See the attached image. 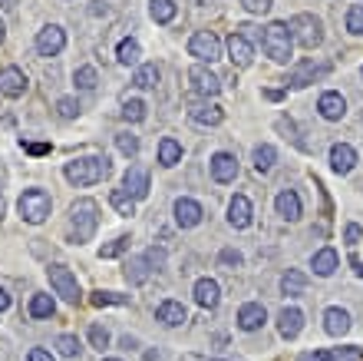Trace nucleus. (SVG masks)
Here are the masks:
<instances>
[{
	"label": "nucleus",
	"instance_id": "obj_21",
	"mask_svg": "<svg viewBox=\"0 0 363 361\" xmlns=\"http://www.w3.org/2000/svg\"><path fill=\"white\" fill-rule=\"evenodd\" d=\"M212 176H215V183H235V176H238V156L215 153L212 156Z\"/></svg>",
	"mask_w": 363,
	"mask_h": 361
},
{
	"label": "nucleus",
	"instance_id": "obj_56",
	"mask_svg": "<svg viewBox=\"0 0 363 361\" xmlns=\"http://www.w3.org/2000/svg\"><path fill=\"white\" fill-rule=\"evenodd\" d=\"M17 4H20V0H0V7H4V11H17Z\"/></svg>",
	"mask_w": 363,
	"mask_h": 361
},
{
	"label": "nucleus",
	"instance_id": "obj_54",
	"mask_svg": "<svg viewBox=\"0 0 363 361\" xmlns=\"http://www.w3.org/2000/svg\"><path fill=\"white\" fill-rule=\"evenodd\" d=\"M11 308V295H7V288H0V312H7Z\"/></svg>",
	"mask_w": 363,
	"mask_h": 361
},
{
	"label": "nucleus",
	"instance_id": "obj_8",
	"mask_svg": "<svg viewBox=\"0 0 363 361\" xmlns=\"http://www.w3.org/2000/svg\"><path fill=\"white\" fill-rule=\"evenodd\" d=\"M189 54L195 56V60H202V63H215L218 56H222V44H218V37H215L212 30H198L189 40Z\"/></svg>",
	"mask_w": 363,
	"mask_h": 361
},
{
	"label": "nucleus",
	"instance_id": "obj_15",
	"mask_svg": "<svg viewBox=\"0 0 363 361\" xmlns=\"http://www.w3.org/2000/svg\"><path fill=\"white\" fill-rule=\"evenodd\" d=\"M122 189H126L136 202H139V199H146V196H149V173H146V169H139V166L126 169V176H122Z\"/></svg>",
	"mask_w": 363,
	"mask_h": 361
},
{
	"label": "nucleus",
	"instance_id": "obj_34",
	"mask_svg": "<svg viewBox=\"0 0 363 361\" xmlns=\"http://www.w3.org/2000/svg\"><path fill=\"white\" fill-rule=\"evenodd\" d=\"M109 202H113V209H116L119 216H136V199L129 196L126 189H113V192H109Z\"/></svg>",
	"mask_w": 363,
	"mask_h": 361
},
{
	"label": "nucleus",
	"instance_id": "obj_50",
	"mask_svg": "<svg viewBox=\"0 0 363 361\" xmlns=\"http://www.w3.org/2000/svg\"><path fill=\"white\" fill-rule=\"evenodd\" d=\"M23 149L30 156H46L50 153V142H23Z\"/></svg>",
	"mask_w": 363,
	"mask_h": 361
},
{
	"label": "nucleus",
	"instance_id": "obj_57",
	"mask_svg": "<svg viewBox=\"0 0 363 361\" xmlns=\"http://www.w3.org/2000/svg\"><path fill=\"white\" fill-rule=\"evenodd\" d=\"M4 37H7V27H4V20H0V44H4Z\"/></svg>",
	"mask_w": 363,
	"mask_h": 361
},
{
	"label": "nucleus",
	"instance_id": "obj_32",
	"mask_svg": "<svg viewBox=\"0 0 363 361\" xmlns=\"http://www.w3.org/2000/svg\"><path fill=\"white\" fill-rule=\"evenodd\" d=\"M30 315H33V318H53V315H56L53 295H46V292L33 295V298H30Z\"/></svg>",
	"mask_w": 363,
	"mask_h": 361
},
{
	"label": "nucleus",
	"instance_id": "obj_5",
	"mask_svg": "<svg viewBox=\"0 0 363 361\" xmlns=\"http://www.w3.org/2000/svg\"><path fill=\"white\" fill-rule=\"evenodd\" d=\"M288 27H291V37H294L304 50H317V47L324 44V27L314 13H298Z\"/></svg>",
	"mask_w": 363,
	"mask_h": 361
},
{
	"label": "nucleus",
	"instance_id": "obj_3",
	"mask_svg": "<svg viewBox=\"0 0 363 361\" xmlns=\"http://www.w3.org/2000/svg\"><path fill=\"white\" fill-rule=\"evenodd\" d=\"M70 226H73L76 242H89L99 226V206L93 199H76L73 209H70Z\"/></svg>",
	"mask_w": 363,
	"mask_h": 361
},
{
	"label": "nucleus",
	"instance_id": "obj_18",
	"mask_svg": "<svg viewBox=\"0 0 363 361\" xmlns=\"http://www.w3.org/2000/svg\"><path fill=\"white\" fill-rule=\"evenodd\" d=\"M251 216H255V206H251L248 196H235L228 202V222H231L235 229H248V226H251Z\"/></svg>",
	"mask_w": 363,
	"mask_h": 361
},
{
	"label": "nucleus",
	"instance_id": "obj_17",
	"mask_svg": "<svg viewBox=\"0 0 363 361\" xmlns=\"http://www.w3.org/2000/svg\"><path fill=\"white\" fill-rule=\"evenodd\" d=\"M357 166V149H353L350 142H333L331 146V169L333 173L347 176Z\"/></svg>",
	"mask_w": 363,
	"mask_h": 361
},
{
	"label": "nucleus",
	"instance_id": "obj_12",
	"mask_svg": "<svg viewBox=\"0 0 363 361\" xmlns=\"http://www.w3.org/2000/svg\"><path fill=\"white\" fill-rule=\"evenodd\" d=\"M228 60L235 66H251V60H255V44L248 40L245 33H231V37H228Z\"/></svg>",
	"mask_w": 363,
	"mask_h": 361
},
{
	"label": "nucleus",
	"instance_id": "obj_58",
	"mask_svg": "<svg viewBox=\"0 0 363 361\" xmlns=\"http://www.w3.org/2000/svg\"><path fill=\"white\" fill-rule=\"evenodd\" d=\"M103 361H122V358H103Z\"/></svg>",
	"mask_w": 363,
	"mask_h": 361
},
{
	"label": "nucleus",
	"instance_id": "obj_29",
	"mask_svg": "<svg viewBox=\"0 0 363 361\" xmlns=\"http://www.w3.org/2000/svg\"><path fill=\"white\" fill-rule=\"evenodd\" d=\"M175 163H182V146H179V140H172V136H165V140L159 142V166L172 169Z\"/></svg>",
	"mask_w": 363,
	"mask_h": 361
},
{
	"label": "nucleus",
	"instance_id": "obj_2",
	"mask_svg": "<svg viewBox=\"0 0 363 361\" xmlns=\"http://www.w3.org/2000/svg\"><path fill=\"white\" fill-rule=\"evenodd\" d=\"M261 47L265 54L274 60V63H291L294 56V37H291V27L284 20H274L265 27V37H261Z\"/></svg>",
	"mask_w": 363,
	"mask_h": 361
},
{
	"label": "nucleus",
	"instance_id": "obj_53",
	"mask_svg": "<svg viewBox=\"0 0 363 361\" xmlns=\"http://www.w3.org/2000/svg\"><path fill=\"white\" fill-rule=\"evenodd\" d=\"M182 361H241V358H212V355H185Z\"/></svg>",
	"mask_w": 363,
	"mask_h": 361
},
{
	"label": "nucleus",
	"instance_id": "obj_59",
	"mask_svg": "<svg viewBox=\"0 0 363 361\" xmlns=\"http://www.w3.org/2000/svg\"><path fill=\"white\" fill-rule=\"evenodd\" d=\"M331 361H333V358H331Z\"/></svg>",
	"mask_w": 363,
	"mask_h": 361
},
{
	"label": "nucleus",
	"instance_id": "obj_48",
	"mask_svg": "<svg viewBox=\"0 0 363 361\" xmlns=\"http://www.w3.org/2000/svg\"><path fill=\"white\" fill-rule=\"evenodd\" d=\"M218 262L228 265V269H238V265H241V255H238L235 249H222V255H218Z\"/></svg>",
	"mask_w": 363,
	"mask_h": 361
},
{
	"label": "nucleus",
	"instance_id": "obj_13",
	"mask_svg": "<svg viewBox=\"0 0 363 361\" xmlns=\"http://www.w3.org/2000/svg\"><path fill=\"white\" fill-rule=\"evenodd\" d=\"M155 322H159V325H165V329H179V325H185V322H189V312H185V305H182V302L165 298V302L155 308Z\"/></svg>",
	"mask_w": 363,
	"mask_h": 361
},
{
	"label": "nucleus",
	"instance_id": "obj_43",
	"mask_svg": "<svg viewBox=\"0 0 363 361\" xmlns=\"http://www.w3.org/2000/svg\"><path fill=\"white\" fill-rule=\"evenodd\" d=\"M347 30L357 33V37L363 33V4H353L350 11H347Z\"/></svg>",
	"mask_w": 363,
	"mask_h": 361
},
{
	"label": "nucleus",
	"instance_id": "obj_24",
	"mask_svg": "<svg viewBox=\"0 0 363 361\" xmlns=\"http://www.w3.org/2000/svg\"><path fill=\"white\" fill-rule=\"evenodd\" d=\"M189 116H192V123H198V126H218V123L224 120L218 103H195L192 110H189Z\"/></svg>",
	"mask_w": 363,
	"mask_h": 361
},
{
	"label": "nucleus",
	"instance_id": "obj_45",
	"mask_svg": "<svg viewBox=\"0 0 363 361\" xmlns=\"http://www.w3.org/2000/svg\"><path fill=\"white\" fill-rule=\"evenodd\" d=\"M331 358L333 361H363V348H337V351H331Z\"/></svg>",
	"mask_w": 363,
	"mask_h": 361
},
{
	"label": "nucleus",
	"instance_id": "obj_55",
	"mask_svg": "<svg viewBox=\"0 0 363 361\" xmlns=\"http://www.w3.org/2000/svg\"><path fill=\"white\" fill-rule=\"evenodd\" d=\"M267 99H284V90H265Z\"/></svg>",
	"mask_w": 363,
	"mask_h": 361
},
{
	"label": "nucleus",
	"instance_id": "obj_41",
	"mask_svg": "<svg viewBox=\"0 0 363 361\" xmlns=\"http://www.w3.org/2000/svg\"><path fill=\"white\" fill-rule=\"evenodd\" d=\"M116 146H119V153L122 156H136L139 153V136H132V133H119Z\"/></svg>",
	"mask_w": 363,
	"mask_h": 361
},
{
	"label": "nucleus",
	"instance_id": "obj_19",
	"mask_svg": "<svg viewBox=\"0 0 363 361\" xmlns=\"http://www.w3.org/2000/svg\"><path fill=\"white\" fill-rule=\"evenodd\" d=\"M202 216L205 212L195 199H175V222H179L182 229H195L202 222Z\"/></svg>",
	"mask_w": 363,
	"mask_h": 361
},
{
	"label": "nucleus",
	"instance_id": "obj_35",
	"mask_svg": "<svg viewBox=\"0 0 363 361\" xmlns=\"http://www.w3.org/2000/svg\"><path fill=\"white\" fill-rule=\"evenodd\" d=\"M129 298H132V295H122V292H103V288H96V292L89 295V305H96V308L129 305Z\"/></svg>",
	"mask_w": 363,
	"mask_h": 361
},
{
	"label": "nucleus",
	"instance_id": "obj_6",
	"mask_svg": "<svg viewBox=\"0 0 363 361\" xmlns=\"http://www.w3.org/2000/svg\"><path fill=\"white\" fill-rule=\"evenodd\" d=\"M46 275H50V285H53L56 295L66 298L70 305H79L83 292H79V282H76V275L70 272L66 265H50V269H46Z\"/></svg>",
	"mask_w": 363,
	"mask_h": 361
},
{
	"label": "nucleus",
	"instance_id": "obj_46",
	"mask_svg": "<svg viewBox=\"0 0 363 361\" xmlns=\"http://www.w3.org/2000/svg\"><path fill=\"white\" fill-rule=\"evenodd\" d=\"M360 239H363V229L357 226V222H350V226L343 229V242H347L350 249H357V245H360Z\"/></svg>",
	"mask_w": 363,
	"mask_h": 361
},
{
	"label": "nucleus",
	"instance_id": "obj_7",
	"mask_svg": "<svg viewBox=\"0 0 363 361\" xmlns=\"http://www.w3.org/2000/svg\"><path fill=\"white\" fill-rule=\"evenodd\" d=\"M331 73V63H314V60H300L294 70H291V77L284 80L288 87H294V90H304V87H310L314 80H321V77H327Z\"/></svg>",
	"mask_w": 363,
	"mask_h": 361
},
{
	"label": "nucleus",
	"instance_id": "obj_14",
	"mask_svg": "<svg viewBox=\"0 0 363 361\" xmlns=\"http://www.w3.org/2000/svg\"><path fill=\"white\" fill-rule=\"evenodd\" d=\"M267 322V312L261 302H245L238 308V329L241 331H257Z\"/></svg>",
	"mask_w": 363,
	"mask_h": 361
},
{
	"label": "nucleus",
	"instance_id": "obj_9",
	"mask_svg": "<svg viewBox=\"0 0 363 361\" xmlns=\"http://www.w3.org/2000/svg\"><path fill=\"white\" fill-rule=\"evenodd\" d=\"M189 80H192V90L198 93V97H218V90H222V80H218V73H212L208 66H192L189 70Z\"/></svg>",
	"mask_w": 363,
	"mask_h": 361
},
{
	"label": "nucleus",
	"instance_id": "obj_49",
	"mask_svg": "<svg viewBox=\"0 0 363 361\" xmlns=\"http://www.w3.org/2000/svg\"><path fill=\"white\" fill-rule=\"evenodd\" d=\"M146 259H149V265L162 269V265H165V249H155V245H152V249L146 252Z\"/></svg>",
	"mask_w": 363,
	"mask_h": 361
},
{
	"label": "nucleus",
	"instance_id": "obj_11",
	"mask_svg": "<svg viewBox=\"0 0 363 361\" xmlns=\"http://www.w3.org/2000/svg\"><path fill=\"white\" fill-rule=\"evenodd\" d=\"M0 93L11 99L27 93V73H23L20 66H4V70H0Z\"/></svg>",
	"mask_w": 363,
	"mask_h": 361
},
{
	"label": "nucleus",
	"instance_id": "obj_44",
	"mask_svg": "<svg viewBox=\"0 0 363 361\" xmlns=\"http://www.w3.org/2000/svg\"><path fill=\"white\" fill-rule=\"evenodd\" d=\"M89 341H93V348L96 351L109 348V331L103 329V325H89Z\"/></svg>",
	"mask_w": 363,
	"mask_h": 361
},
{
	"label": "nucleus",
	"instance_id": "obj_22",
	"mask_svg": "<svg viewBox=\"0 0 363 361\" xmlns=\"http://www.w3.org/2000/svg\"><path fill=\"white\" fill-rule=\"evenodd\" d=\"M310 269H314V275H321V279L333 275L337 269H340V255H337V249L324 245L321 252H314V259H310Z\"/></svg>",
	"mask_w": 363,
	"mask_h": 361
},
{
	"label": "nucleus",
	"instance_id": "obj_1",
	"mask_svg": "<svg viewBox=\"0 0 363 361\" xmlns=\"http://www.w3.org/2000/svg\"><path fill=\"white\" fill-rule=\"evenodd\" d=\"M109 173H113L109 156H79L73 163H66V169H63L66 183H73V186H96Z\"/></svg>",
	"mask_w": 363,
	"mask_h": 361
},
{
	"label": "nucleus",
	"instance_id": "obj_31",
	"mask_svg": "<svg viewBox=\"0 0 363 361\" xmlns=\"http://www.w3.org/2000/svg\"><path fill=\"white\" fill-rule=\"evenodd\" d=\"M139 56H142V47L129 37V40H122V44L116 47V60L122 66H139Z\"/></svg>",
	"mask_w": 363,
	"mask_h": 361
},
{
	"label": "nucleus",
	"instance_id": "obj_26",
	"mask_svg": "<svg viewBox=\"0 0 363 361\" xmlns=\"http://www.w3.org/2000/svg\"><path fill=\"white\" fill-rule=\"evenodd\" d=\"M317 110H321L324 120L333 123V120H340L343 113H347V99H343L340 93H333V90H331V93H324V97L317 99Z\"/></svg>",
	"mask_w": 363,
	"mask_h": 361
},
{
	"label": "nucleus",
	"instance_id": "obj_47",
	"mask_svg": "<svg viewBox=\"0 0 363 361\" xmlns=\"http://www.w3.org/2000/svg\"><path fill=\"white\" fill-rule=\"evenodd\" d=\"M241 7L248 13H267L271 11V0H241Z\"/></svg>",
	"mask_w": 363,
	"mask_h": 361
},
{
	"label": "nucleus",
	"instance_id": "obj_38",
	"mask_svg": "<svg viewBox=\"0 0 363 361\" xmlns=\"http://www.w3.org/2000/svg\"><path fill=\"white\" fill-rule=\"evenodd\" d=\"M122 120L142 123L146 120V103H142V99H126V103H122Z\"/></svg>",
	"mask_w": 363,
	"mask_h": 361
},
{
	"label": "nucleus",
	"instance_id": "obj_16",
	"mask_svg": "<svg viewBox=\"0 0 363 361\" xmlns=\"http://www.w3.org/2000/svg\"><path fill=\"white\" fill-rule=\"evenodd\" d=\"M278 331L281 338H298L300 331H304V312L300 308H281L278 312Z\"/></svg>",
	"mask_w": 363,
	"mask_h": 361
},
{
	"label": "nucleus",
	"instance_id": "obj_37",
	"mask_svg": "<svg viewBox=\"0 0 363 361\" xmlns=\"http://www.w3.org/2000/svg\"><path fill=\"white\" fill-rule=\"evenodd\" d=\"M129 235H116L113 242H106V245H99V259H119V255H126L129 252Z\"/></svg>",
	"mask_w": 363,
	"mask_h": 361
},
{
	"label": "nucleus",
	"instance_id": "obj_52",
	"mask_svg": "<svg viewBox=\"0 0 363 361\" xmlns=\"http://www.w3.org/2000/svg\"><path fill=\"white\" fill-rule=\"evenodd\" d=\"M27 361H53V355L46 348H30V355H27Z\"/></svg>",
	"mask_w": 363,
	"mask_h": 361
},
{
	"label": "nucleus",
	"instance_id": "obj_25",
	"mask_svg": "<svg viewBox=\"0 0 363 361\" xmlns=\"http://www.w3.org/2000/svg\"><path fill=\"white\" fill-rule=\"evenodd\" d=\"M274 206H278L281 219H288V222H298L300 219V196L294 192V189H284V192H278Z\"/></svg>",
	"mask_w": 363,
	"mask_h": 361
},
{
	"label": "nucleus",
	"instance_id": "obj_36",
	"mask_svg": "<svg viewBox=\"0 0 363 361\" xmlns=\"http://www.w3.org/2000/svg\"><path fill=\"white\" fill-rule=\"evenodd\" d=\"M274 159H278V149H274V146H267V142L255 146V169L257 173H267V169L274 166Z\"/></svg>",
	"mask_w": 363,
	"mask_h": 361
},
{
	"label": "nucleus",
	"instance_id": "obj_28",
	"mask_svg": "<svg viewBox=\"0 0 363 361\" xmlns=\"http://www.w3.org/2000/svg\"><path fill=\"white\" fill-rule=\"evenodd\" d=\"M304 288H307V275L298 272V269H288L284 279H281V292L288 298H298V295H304Z\"/></svg>",
	"mask_w": 363,
	"mask_h": 361
},
{
	"label": "nucleus",
	"instance_id": "obj_42",
	"mask_svg": "<svg viewBox=\"0 0 363 361\" xmlns=\"http://www.w3.org/2000/svg\"><path fill=\"white\" fill-rule=\"evenodd\" d=\"M56 113H60V120H76V116H79V103H76L73 97L56 99Z\"/></svg>",
	"mask_w": 363,
	"mask_h": 361
},
{
	"label": "nucleus",
	"instance_id": "obj_33",
	"mask_svg": "<svg viewBox=\"0 0 363 361\" xmlns=\"http://www.w3.org/2000/svg\"><path fill=\"white\" fill-rule=\"evenodd\" d=\"M132 83L139 90H152L155 83H159V66L155 63H139L136 66V77H132Z\"/></svg>",
	"mask_w": 363,
	"mask_h": 361
},
{
	"label": "nucleus",
	"instance_id": "obj_51",
	"mask_svg": "<svg viewBox=\"0 0 363 361\" xmlns=\"http://www.w3.org/2000/svg\"><path fill=\"white\" fill-rule=\"evenodd\" d=\"M298 361H331V351H304Z\"/></svg>",
	"mask_w": 363,
	"mask_h": 361
},
{
	"label": "nucleus",
	"instance_id": "obj_4",
	"mask_svg": "<svg viewBox=\"0 0 363 361\" xmlns=\"http://www.w3.org/2000/svg\"><path fill=\"white\" fill-rule=\"evenodd\" d=\"M50 209H53V202H50V196H46L43 189H27V192L17 199V212H20V219L30 222V226H40V222L50 216Z\"/></svg>",
	"mask_w": 363,
	"mask_h": 361
},
{
	"label": "nucleus",
	"instance_id": "obj_27",
	"mask_svg": "<svg viewBox=\"0 0 363 361\" xmlns=\"http://www.w3.org/2000/svg\"><path fill=\"white\" fill-rule=\"evenodd\" d=\"M122 272H126V282H129V285L149 282V272H152V269H149V259H146V255H132Z\"/></svg>",
	"mask_w": 363,
	"mask_h": 361
},
{
	"label": "nucleus",
	"instance_id": "obj_10",
	"mask_svg": "<svg viewBox=\"0 0 363 361\" xmlns=\"http://www.w3.org/2000/svg\"><path fill=\"white\" fill-rule=\"evenodd\" d=\"M63 47H66L63 27L50 23V27H43V30L37 33V54H40V56H56L60 50H63Z\"/></svg>",
	"mask_w": 363,
	"mask_h": 361
},
{
	"label": "nucleus",
	"instance_id": "obj_40",
	"mask_svg": "<svg viewBox=\"0 0 363 361\" xmlns=\"http://www.w3.org/2000/svg\"><path fill=\"white\" fill-rule=\"evenodd\" d=\"M56 351H60L63 358H76L83 348H79V338H76V335H60V338H56Z\"/></svg>",
	"mask_w": 363,
	"mask_h": 361
},
{
	"label": "nucleus",
	"instance_id": "obj_23",
	"mask_svg": "<svg viewBox=\"0 0 363 361\" xmlns=\"http://www.w3.org/2000/svg\"><path fill=\"white\" fill-rule=\"evenodd\" d=\"M192 295H195V305L215 308L218 302H222V288H218V282H215V279H198Z\"/></svg>",
	"mask_w": 363,
	"mask_h": 361
},
{
	"label": "nucleus",
	"instance_id": "obj_20",
	"mask_svg": "<svg viewBox=\"0 0 363 361\" xmlns=\"http://www.w3.org/2000/svg\"><path fill=\"white\" fill-rule=\"evenodd\" d=\"M324 331L331 335V338H340V335H347L350 331V312L347 308H327L324 312Z\"/></svg>",
	"mask_w": 363,
	"mask_h": 361
},
{
	"label": "nucleus",
	"instance_id": "obj_39",
	"mask_svg": "<svg viewBox=\"0 0 363 361\" xmlns=\"http://www.w3.org/2000/svg\"><path fill=\"white\" fill-rule=\"evenodd\" d=\"M73 83L79 90H96L99 77H96V70H93V66H79V70L73 73Z\"/></svg>",
	"mask_w": 363,
	"mask_h": 361
},
{
	"label": "nucleus",
	"instance_id": "obj_30",
	"mask_svg": "<svg viewBox=\"0 0 363 361\" xmlns=\"http://www.w3.org/2000/svg\"><path fill=\"white\" fill-rule=\"evenodd\" d=\"M149 13L155 23H172L179 7H175V0H149Z\"/></svg>",
	"mask_w": 363,
	"mask_h": 361
}]
</instances>
